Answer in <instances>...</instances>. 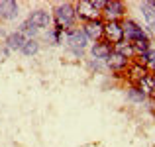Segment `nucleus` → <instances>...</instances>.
<instances>
[{
    "label": "nucleus",
    "instance_id": "obj_8",
    "mask_svg": "<svg viewBox=\"0 0 155 147\" xmlns=\"http://www.w3.org/2000/svg\"><path fill=\"white\" fill-rule=\"evenodd\" d=\"M91 53H92V57H94V59L106 61V59H108V57H110V55L114 53V47L110 45V43L106 41V39H104V41L100 39V41H94V45H92Z\"/></svg>",
    "mask_w": 155,
    "mask_h": 147
},
{
    "label": "nucleus",
    "instance_id": "obj_9",
    "mask_svg": "<svg viewBox=\"0 0 155 147\" xmlns=\"http://www.w3.org/2000/svg\"><path fill=\"white\" fill-rule=\"evenodd\" d=\"M28 22H30L35 30H39V28H49L51 16H49V12H45V10H35V12H31V14H30Z\"/></svg>",
    "mask_w": 155,
    "mask_h": 147
},
{
    "label": "nucleus",
    "instance_id": "obj_19",
    "mask_svg": "<svg viewBox=\"0 0 155 147\" xmlns=\"http://www.w3.org/2000/svg\"><path fill=\"white\" fill-rule=\"evenodd\" d=\"M134 45V49H136V53H145V51H149L151 49V41L149 39H143V41H136V43H132Z\"/></svg>",
    "mask_w": 155,
    "mask_h": 147
},
{
    "label": "nucleus",
    "instance_id": "obj_18",
    "mask_svg": "<svg viewBox=\"0 0 155 147\" xmlns=\"http://www.w3.org/2000/svg\"><path fill=\"white\" fill-rule=\"evenodd\" d=\"M128 98H130V100H134V102H143L145 100V94L137 87H134V88H130V90H128Z\"/></svg>",
    "mask_w": 155,
    "mask_h": 147
},
{
    "label": "nucleus",
    "instance_id": "obj_5",
    "mask_svg": "<svg viewBox=\"0 0 155 147\" xmlns=\"http://www.w3.org/2000/svg\"><path fill=\"white\" fill-rule=\"evenodd\" d=\"M67 43H69V47H71L73 51L81 55V53L87 49L88 39H87V35L83 34V30H69V34H67Z\"/></svg>",
    "mask_w": 155,
    "mask_h": 147
},
{
    "label": "nucleus",
    "instance_id": "obj_3",
    "mask_svg": "<svg viewBox=\"0 0 155 147\" xmlns=\"http://www.w3.org/2000/svg\"><path fill=\"white\" fill-rule=\"evenodd\" d=\"M104 35L110 45H118L124 41V30L122 22H104Z\"/></svg>",
    "mask_w": 155,
    "mask_h": 147
},
{
    "label": "nucleus",
    "instance_id": "obj_4",
    "mask_svg": "<svg viewBox=\"0 0 155 147\" xmlns=\"http://www.w3.org/2000/svg\"><path fill=\"white\" fill-rule=\"evenodd\" d=\"M75 14L79 16L81 20H84V24L94 22V20H100V12L96 10V8L92 6V2H88V0H83V2L77 4V6H75Z\"/></svg>",
    "mask_w": 155,
    "mask_h": 147
},
{
    "label": "nucleus",
    "instance_id": "obj_2",
    "mask_svg": "<svg viewBox=\"0 0 155 147\" xmlns=\"http://www.w3.org/2000/svg\"><path fill=\"white\" fill-rule=\"evenodd\" d=\"M122 30H124V41H130V43H136V41H143V39H149L145 30L136 24L134 20H126L122 22Z\"/></svg>",
    "mask_w": 155,
    "mask_h": 147
},
{
    "label": "nucleus",
    "instance_id": "obj_6",
    "mask_svg": "<svg viewBox=\"0 0 155 147\" xmlns=\"http://www.w3.org/2000/svg\"><path fill=\"white\" fill-rule=\"evenodd\" d=\"M83 34L87 35V39H94V41H100L104 35V22L102 20H94V22L84 24Z\"/></svg>",
    "mask_w": 155,
    "mask_h": 147
},
{
    "label": "nucleus",
    "instance_id": "obj_23",
    "mask_svg": "<svg viewBox=\"0 0 155 147\" xmlns=\"http://www.w3.org/2000/svg\"><path fill=\"white\" fill-rule=\"evenodd\" d=\"M153 69H155V63H153Z\"/></svg>",
    "mask_w": 155,
    "mask_h": 147
},
{
    "label": "nucleus",
    "instance_id": "obj_20",
    "mask_svg": "<svg viewBox=\"0 0 155 147\" xmlns=\"http://www.w3.org/2000/svg\"><path fill=\"white\" fill-rule=\"evenodd\" d=\"M153 63H155V51L153 49L141 53V65H153Z\"/></svg>",
    "mask_w": 155,
    "mask_h": 147
},
{
    "label": "nucleus",
    "instance_id": "obj_14",
    "mask_svg": "<svg viewBox=\"0 0 155 147\" xmlns=\"http://www.w3.org/2000/svg\"><path fill=\"white\" fill-rule=\"evenodd\" d=\"M26 35L24 34H20V31H14V34H10L6 38V45L10 47V49H22V45L26 43Z\"/></svg>",
    "mask_w": 155,
    "mask_h": 147
},
{
    "label": "nucleus",
    "instance_id": "obj_1",
    "mask_svg": "<svg viewBox=\"0 0 155 147\" xmlns=\"http://www.w3.org/2000/svg\"><path fill=\"white\" fill-rule=\"evenodd\" d=\"M75 6L69 2L65 4H59V6L55 8V20H57V26L63 28V30H67V28H71L73 24H75Z\"/></svg>",
    "mask_w": 155,
    "mask_h": 147
},
{
    "label": "nucleus",
    "instance_id": "obj_16",
    "mask_svg": "<svg viewBox=\"0 0 155 147\" xmlns=\"http://www.w3.org/2000/svg\"><path fill=\"white\" fill-rule=\"evenodd\" d=\"M130 75H132L134 80H140V79H143L145 75H149V73H147V67H145V65L137 63V65H132V69H130Z\"/></svg>",
    "mask_w": 155,
    "mask_h": 147
},
{
    "label": "nucleus",
    "instance_id": "obj_12",
    "mask_svg": "<svg viewBox=\"0 0 155 147\" xmlns=\"http://www.w3.org/2000/svg\"><path fill=\"white\" fill-rule=\"evenodd\" d=\"M114 47V53H118V55H122L124 59H134V57L137 55L136 53V49H134V45L130 41H122V43H118V45H112Z\"/></svg>",
    "mask_w": 155,
    "mask_h": 147
},
{
    "label": "nucleus",
    "instance_id": "obj_15",
    "mask_svg": "<svg viewBox=\"0 0 155 147\" xmlns=\"http://www.w3.org/2000/svg\"><path fill=\"white\" fill-rule=\"evenodd\" d=\"M20 51H22L26 57L35 55V53L39 51V43H38V39H26V43L22 45V49H20Z\"/></svg>",
    "mask_w": 155,
    "mask_h": 147
},
{
    "label": "nucleus",
    "instance_id": "obj_13",
    "mask_svg": "<svg viewBox=\"0 0 155 147\" xmlns=\"http://www.w3.org/2000/svg\"><path fill=\"white\" fill-rule=\"evenodd\" d=\"M106 65H108L112 71H122V69L128 67V59H124V57L118 55V53H112V55L106 59Z\"/></svg>",
    "mask_w": 155,
    "mask_h": 147
},
{
    "label": "nucleus",
    "instance_id": "obj_22",
    "mask_svg": "<svg viewBox=\"0 0 155 147\" xmlns=\"http://www.w3.org/2000/svg\"><path fill=\"white\" fill-rule=\"evenodd\" d=\"M153 79H155V73H153Z\"/></svg>",
    "mask_w": 155,
    "mask_h": 147
},
{
    "label": "nucleus",
    "instance_id": "obj_10",
    "mask_svg": "<svg viewBox=\"0 0 155 147\" xmlns=\"http://www.w3.org/2000/svg\"><path fill=\"white\" fill-rule=\"evenodd\" d=\"M18 4L14 2V0H4V2H0V18L4 20H14L16 16H18Z\"/></svg>",
    "mask_w": 155,
    "mask_h": 147
},
{
    "label": "nucleus",
    "instance_id": "obj_11",
    "mask_svg": "<svg viewBox=\"0 0 155 147\" xmlns=\"http://www.w3.org/2000/svg\"><path fill=\"white\" fill-rule=\"evenodd\" d=\"M137 88H140L145 96H155V79H153V75H145L143 79L137 80Z\"/></svg>",
    "mask_w": 155,
    "mask_h": 147
},
{
    "label": "nucleus",
    "instance_id": "obj_17",
    "mask_svg": "<svg viewBox=\"0 0 155 147\" xmlns=\"http://www.w3.org/2000/svg\"><path fill=\"white\" fill-rule=\"evenodd\" d=\"M20 34H24V35L28 34V35H30L28 39H34V35L38 34V30H35V28H34V26H31V24H30V22L26 20V22H24L22 26H20Z\"/></svg>",
    "mask_w": 155,
    "mask_h": 147
},
{
    "label": "nucleus",
    "instance_id": "obj_7",
    "mask_svg": "<svg viewBox=\"0 0 155 147\" xmlns=\"http://www.w3.org/2000/svg\"><path fill=\"white\" fill-rule=\"evenodd\" d=\"M124 4L118 2V0H110L106 2V8H104V16L108 18V22H120V18L124 16Z\"/></svg>",
    "mask_w": 155,
    "mask_h": 147
},
{
    "label": "nucleus",
    "instance_id": "obj_21",
    "mask_svg": "<svg viewBox=\"0 0 155 147\" xmlns=\"http://www.w3.org/2000/svg\"><path fill=\"white\" fill-rule=\"evenodd\" d=\"M91 2H92V6H94L100 14L104 12V8H106V2H104V0H91Z\"/></svg>",
    "mask_w": 155,
    "mask_h": 147
}]
</instances>
